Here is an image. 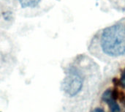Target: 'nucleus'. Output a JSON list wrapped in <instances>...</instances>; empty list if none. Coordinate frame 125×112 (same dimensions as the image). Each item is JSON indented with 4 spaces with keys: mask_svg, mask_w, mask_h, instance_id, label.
<instances>
[{
    "mask_svg": "<svg viewBox=\"0 0 125 112\" xmlns=\"http://www.w3.org/2000/svg\"><path fill=\"white\" fill-rule=\"evenodd\" d=\"M100 48L110 56L125 54V24L117 23L105 28L100 34Z\"/></svg>",
    "mask_w": 125,
    "mask_h": 112,
    "instance_id": "nucleus-1",
    "label": "nucleus"
},
{
    "mask_svg": "<svg viewBox=\"0 0 125 112\" xmlns=\"http://www.w3.org/2000/svg\"><path fill=\"white\" fill-rule=\"evenodd\" d=\"M83 78L76 72H70L63 81V90L70 96L76 95L83 87Z\"/></svg>",
    "mask_w": 125,
    "mask_h": 112,
    "instance_id": "nucleus-2",
    "label": "nucleus"
},
{
    "mask_svg": "<svg viewBox=\"0 0 125 112\" xmlns=\"http://www.w3.org/2000/svg\"><path fill=\"white\" fill-rule=\"evenodd\" d=\"M102 99L103 101L106 102L111 109V112H120L121 109L119 106V104L116 102V100H114L112 97V90H107L103 95Z\"/></svg>",
    "mask_w": 125,
    "mask_h": 112,
    "instance_id": "nucleus-3",
    "label": "nucleus"
},
{
    "mask_svg": "<svg viewBox=\"0 0 125 112\" xmlns=\"http://www.w3.org/2000/svg\"><path fill=\"white\" fill-rule=\"evenodd\" d=\"M23 8L26 7H37L40 0H18Z\"/></svg>",
    "mask_w": 125,
    "mask_h": 112,
    "instance_id": "nucleus-4",
    "label": "nucleus"
},
{
    "mask_svg": "<svg viewBox=\"0 0 125 112\" xmlns=\"http://www.w3.org/2000/svg\"><path fill=\"white\" fill-rule=\"evenodd\" d=\"M120 84L123 88L125 89V70L122 74V76L120 78Z\"/></svg>",
    "mask_w": 125,
    "mask_h": 112,
    "instance_id": "nucleus-5",
    "label": "nucleus"
},
{
    "mask_svg": "<svg viewBox=\"0 0 125 112\" xmlns=\"http://www.w3.org/2000/svg\"><path fill=\"white\" fill-rule=\"evenodd\" d=\"M92 112H105L103 109H100V108H96L95 109H94Z\"/></svg>",
    "mask_w": 125,
    "mask_h": 112,
    "instance_id": "nucleus-6",
    "label": "nucleus"
}]
</instances>
